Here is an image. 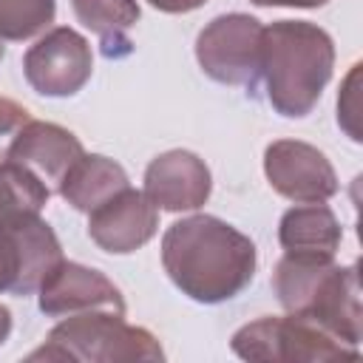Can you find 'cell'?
Wrapping results in <instances>:
<instances>
[{
    "instance_id": "1",
    "label": "cell",
    "mask_w": 363,
    "mask_h": 363,
    "mask_svg": "<svg viewBox=\"0 0 363 363\" xmlns=\"http://www.w3.org/2000/svg\"><path fill=\"white\" fill-rule=\"evenodd\" d=\"M255 244L216 216H187L162 235V267L196 303H224L255 278Z\"/></svg>"
},
{
    "instance_id": "2",
    "label": "cell",
    "mask_w": 363,
    "mask_h": 363,
    "mask_svg": "<svg viewBox=\"0 0 363 363\" xmlns=\"http://www.w3.org/2000/svg\"><path fill=\"white\" fill-rule=\"evenodd\" d=\"M335 68L332 37L309 20H278L264 26L261 79L275 113L286 119L306 116Z\"/></svg>"
},
{
    "instance_id": "3",
    "label": "cell",
    "mask_w": 363,
    "mask_h": 363,
    "mask_svg": "<svg viewBox=\"0 0 363 363\" xmlns=\"http://www.w3.org/2000/svg\"><path fill=\"white\" fill-rule=\"evenodd\" d=\"M272 289L289 315L312 320L332 337L360 349L363 309L357 264L337 267L335 258L284 252L272 272Z\"/></svg>"
},
{
    "instance_id": "4",
    "label": "cell",
    "mask_w": 363,
    "mask_h": 363,
    "mask_svg": "<svg viewBox=\"0 0 363 363\" xmlns=\"http://www.w3.org/2000/svg\"><path fill=\"white\" fill-rule=\"evenodd\" d=\"M28 360L45 363H130V360H164L162 343L142 326H130L125 315L91 309L65 315L45 343L28 354Z\"/></svg>"
},
{
    "instance_id": "5",
    "label": "cell",
    "mask_w": 363,
    "mask_h": 363,
    "mask_svg": "<svg viewBox=\"0 0 363 363\" xmlns=\"http://www.w3.org/2000/svg\"><path fill=\"white\" fill-rule=\"evenodd\" d=\"M230 349L241 360H261V363H320V360H346L357 357L360 349L332 337L326 329L303 320L298 315H267L252 323H244Z\"/></svg>"
},
{
    "instance_id": "6",
    "label": "cell",
    "mask_w": 363,
    "mask_h": 363,
    "mask_svg": "<svg viewBox=\"0 0 363 363\" xmlns=\"http://www.w3.org/2000/svg\"><path fill=\"white\" fill-rule=\"evenodd\" d=\"M261 20L230 11L210 20L196 37V60L201 71L221 85L255 88L261 79Z\"/></svg>"
},
{
    "instance_id": "7",
    "label": "cell",
    "mask_w": 363,
    "mask_h": 363,
    "mask_svg": "<svg viewBox=\"0 0 363 363\" xmlns=\"http://www.w3.org/2000/svg\"><path fill=\"white\" fill-rule=\"evenodd\" d=\"M57 261H62L60 238L40 213L0 216V292H37Z\"/></svg>"
},
{
    "instance_id": "8",
    "label": "cell",
    "mask_w": 363,
    "mask_h": 363,
    "mask_svg": "<svg viewBox=\"0 0 363 363\" xmlns=\"http://www.w3.org/2000/svg\"><path fill=\"white\" fill-rule=\"evenodd\" d=\"M23 74L26 82L40 96H74L85 88V82L94 74V51L91 43L68 28L57 26L45 31L23 57Z\"/></svg>"
},
{
    "instance_id": "9",
    "label": "cell",
    "mask_w": 363,
    "mask_h": 363,
    "mask_svg": "<svg viewBox=\"0 0 363 363\" xmlns=\"http://www.w3.org/2000/svg\"><path fill=\"white\" fill-rule=\"evenodd\" d=\"M264 173L269 187L295 201H329L337 193V173L323 150L298 139H278L264 150Z\"/></svg>"
},
{
    "instance_id": "10",
    "label": "cell",
    "mask_w": 363,
    "mask_h": 363,
    "mask_svg": "<svg viewBox=\"0 0 363 363\" xmlns=\"http://www.w3.org/2000/svg\"><path fill=\"white\" fill-rule=\"evenodd\" d=\"M37 292L40 312L48 318H65L91 309L125 315V298L119 286L99 269L77 261H57V267L43 278Z\"/></svg>"
},
{
    "instance_id": "11",
    "label": "cell",
    "mask_w": 363,
    "mask_h": 363,
    "mask_svg": "<svg viewBox=\"0 0 363 363\" xmlns=\"http://www.w3.org/2000/svg\"><path fill=\"white\" fill-rule=\"evenodd\" d=\"M156 230L159 207L145 196V190H133L130 184L88 213L91 241L111 255L136 252L156 235Z\"/></svg>"
},
{
    "instance_id": "12",
    "label": "cell",
    "mask_w": 363,
    "mask_h": 363,
    "mask_svg": "<svg viewBox=\"0 0 363 363\" xmlns=\"http://www.w3.org/2000/svg\"><path fill=\"white\" fill-rule=\"evenodd\" d=\"M213 190V176L204 159L193 150H167L159 153L145 170V196L170 213L199 210Z\"/></svg>"
},
{
    "instance_id": "13",
    "label": "cell",
    "mask_w": 363,
    "mask_h": 363,
    "mask_svg": "<svg viewBox=\"0 0 363 363\" xmlns=\"http://www.w3.org/2000/svg\"><path fill=\"white\" fill-rule=\"evenodd\" d=\"M82 142L68 128L28 119L11 145L9 162L31 170L48 190H57L65 173L82 159Z\"/></svg>"
},
{
    "instance_id": "14",
    "label": "cell",
    "mask_w": 363,
    "mask_h": 363,
    "mask_svg": "<svg viewBox=\"0 0 363 363\" xmlns=\"http://www.w3.org/2000/svg\"><path fill=\"white\" fill-rule=\"evenodd\" d=\"M340 238H343L340 221L323 201L289 207L278 224V241L289 255L335 258Z\"/></svg>"
},
{
    "instance_id": "15",
    "label": "cell",
    "mask_w": 363,
    "mask_h": 363,
    "mask_svg": "<svg viewBox=\"0 0 363 363\" xmlns=\"http://www.w3.org/2000/svg\"><path fill=\"white\" fill-rule=\"evenodd\" d=\"M128 173L119 162L99 156V153H82V159L65 173V179L60 182L57 193L79 213H91L99 204H105L111 196H116L119 190H125Z\"/></svg>"
},
{
    "instance_id": "16",
    "label": "cell",
    "mask_w": 363,
    "mask_h": 363,
    "mask_svg": "<svg viewBox=\"0 0 363 363\" xmlns=\"http://www.w3.org/2000/svg\"><path fill=\"white\" fill-rule=\"evenodd\" d=\"M71 6L77 20L99 37L102 54L108 60H119L133 51L128 31L139 23L136 0H71Z\"/></svg>"
},
{
    "instance_id": "17",
    "label": "cell",
    "mask_w": 363,
    "mask_h": 363,
    "mask_svg": "<svg viewBox=\"0 0 363 363\" xmlns=\"http://www.w3.org/2000/svg\"><path fill=\"white\" fill-rule=\"evenodd\" d=\"M51 190L26 167L14 162L0 164V216L40 213L48 204Z\"/></svg>"
},
{
    "instance_id": "18",
    "label": "cell",
    "mask_w": 363,
    "mask_h": 363,
    "mask_svg": "<svg viewBox=\"0 0 363 363\" xmlns=\"http://www.w3.org/2000/svg\"><path fill=\"white\" fill-rule=\"evenodd\" d=\"M57 0H0V40L23 43L54 23Z\"/></svg>"
},
{
    "instance_id": "19",
    "label": "cell",
    "mask_w": 363,
    "mask_h": 363,
    "mask_svg": "<svg viewBox=\"0 0 363 363\" xmlns=\"http://www.w3.org/2000/svg\"><path fill=\"white\" fill-rule=\"evenodd\" d=\"M28 119H31V113L20 102H14L9 96H0V164L9 162L11 145H14L17 133L26 128Z\"/></svg>"
},
{
    "instance_id": "20",
    "label": "cell",
    "mask_w": 363,
    "mask_h": 363,
    "mask_svg": "<svg viewBox=\"0 0 363 363\" xmlns=\"http://www.w3.org/2000/svg\"><path fill=\"white\" fill-rule=\"evenodd\" d=\"M357 77H360V62L352 65L346 82H343V91L337 96V125L349 133L352 142H360V128H357Z\"/></svg>"
},
{
    "instance_id": "21",
    "label": "cell",
    "mask_w": 363,
    "mask_h": 363,
    "mask_svg": "<svg viewBox=\"0 0 363 363\" xmlns=\"http://www.w3.org/2000/svg\"><path fill=\"white\" fill-rule=\"evenodd\" d=\"M147 3L164 14H187V11L201 9L207 0H147Z\"/></svg>"
},
{
    "instance_id": "22",
    "label": "cell",
    "mask_w": 363,
    "mask_h": 363,
    "mask_svg": "<svg viewBox=\"0 0 363 363\" xmlns=\"http://www.w3.org/2000/svg\"><path fill=\"white\" fill-rule=\"evenodd\" d=\"M255 6H289V9H318L326 6L329 0H250Z\"/></svg>"
},
{
    "instance_id": "23",
    "label": "cell",
    "mask_w": 363,
    "mask_h": 363,
    "mask_svg": "<svg viewBox=\"0 0 363 363\" xmlns=\"http://www.w3.org/2000/svg\"><path fill=\"white\" fill-rule=\"evenodd\" d=\"M9 335H11V312H9V306L0 303V346L9 340Z\"/></svg>"
},
{
    "instance_id": "24",
    "label": "cell",
    "mask_w": 363,
    "mask_h": 363,
    "mask_svg": "<svg viewBox=\"0 0 363 363\" xmlns=\"http://www.w3.org/2000/svg\"><path fill=\"white\" fill-rule=\"evenodd\" d=\"M3 54H6V45H3V40H0V60H3Z\"/></svg>"
}]
</instances>
